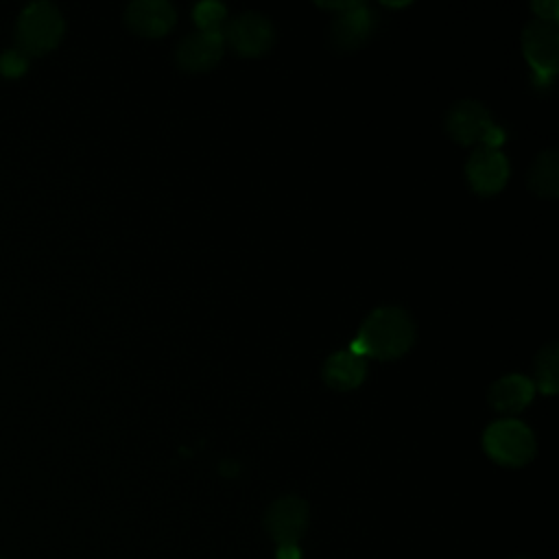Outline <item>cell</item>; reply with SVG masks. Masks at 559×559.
Returning <instances> with one entry per match:
<instances>
[{
  "label": "cell",
  "mask_w": 559,
  "mask_h": 559,
  "mask_svg": "<svg viewBox=\"0 0 559 559\" xmlns=\"http://www.w3.org/2000/svg\"><path fill=\"white\" fill-rule=\"evenodd\" d=\"M273 35L275 33L269 17L255 11H245L223 26V41H227L238 55L247 57L266 52L273 44Z\"/></svg>",
  "instance_id": "cell-8"
},
{
  "label": "cell",
  "mask_w": 559,
  "mask_h": 559,
  "mask_svg": "<svg viewBox=\"0 0 559 559\" xmlns=\"http://www.w3.org/2000/svg\"><path fill=\"white\" fill-rule=\"evenodd\" d=\"M275 559H301L299 546H297V544H288V546H277Z\"/></svg>",
  "instance_id": "cell-19"
},
{
  "label": "cell",
  "mask_w": 559,
  "mask_h": 559,
  "mask_svg": "<svg viewBox=\"0 0 559 559\" xmlns=\"http://www.w3.org/2000/svg\"><path fill=\"white\" fill-rule=\"evenodd\" d=\"M367 376L365 358L356 356L354 352H336L323 365V380L332 389H356Z\"/></svg>",
  "instance_id": "cell-13"
},
{
  "label": "cell",
  "mask_w": 559,
  "mask_h": 559,
  "mask_svg": "<svg viewBox=\"0 0 559 559\" xmlns=\"http://www.w3.org/2000/svg\"><path fill=\"white\" fill-rule=\"evenodd\" d=\"M310 522L308 502L299 496H282L273 500L264 513V528L277 546L297 544Z\"/></svg>",
  "instance_id": "cell-6"
},
{
  "label": "cell",
  "mask_w": 559,
  "mask_h": 559,
  "mask_svg": "<svg viewBox=\"0 0 559 559\" xmlns=\"http://www.w3.org/2000/svg\"><path fill=\"white\" fill-rule=\"evenodd\" d=\"M336 15L330 22V39L338 50L362 46L376 31V13L365 2H332Z\"/></svg>",
  "instance_id": "cell-7"
},
{
  "label": "cell",
  "mask_w": 559,
  "mask_h": 559,
  "mask_svg": "<svg viewBox=\"0 0 559 559\" xmlns=\"http://www.w3.org/2000/svg\"><path fill=\"white\" fill-rule=\"evenodd\" d=\"M485 452L500 465L522 467L535 456V437L528 426L518 419L493 421L483 437Z\"/></svg>",
  "instance_id": "cell-3"
},
{
  "label": "cell",
  "mask_w": 559,
  "mask_h": 559,
  "mask_svg": "<svg viewBox=\"0 0 559 559\" xmlns=\"http://www.w3.org/2000/svg\"><path fill=\"white\" fill-rule=\"evenodd\" d=\"M177 11L168 0H133L124 11L127 26L144 37H162L175 24Z\"/></svg>",
  "instance_id": "cell-11"
},
{
  "label": "cell",
  "mask_w": 559,
  "mask_h": 559,
  "mask_svg": "<svg viewBox=\"0 0 559 559\" xmlns=\"http://www.w3.org/2000/svg\"><path fill=\"white\" fill-rule=\"evenodd\" d=\"M26 66H28V59H26V55H22L20 50H7V52L2 55V59H0V70H2V74H7V76L22 74V72L26 70Z\"/></svg>",
  "instance_id": "cell-17"
},
{
  "label": "cell",
  "mask_w": 559,
  "mask_h": 559,
  "mask_svg": "<svg viewBox=\"0 0 559 559\" xmlns=\"http://www.w3.org/2000/svg\"><path fill=\"white\" fill-rule=\"evenodd\" d=\"M225 13H227V9L221 2H199L194 7V20H197L199 31L223 33Z\"/></svg>",
  "instance_id": "cell-16"
},
{
  "label": "cell",
  "mask_w": 559,
  "mask_h": 559,
  "mask_svg": "<svg viewBox=\"0 0 559 559\" xmlns=\"http://www.w3.org/2000/svg\"><path fill=\"white\" fill-rule=\"evenodd\" d=\"M533 9L539 13L542 20H555V22H557V2H555V0L533 2Z\"/></svg>",
  "instance_id": "cell-18"
},
{
  "label": "cell",
  "mask_w": 559,
  "mask_h": 559,
  "mask_svg": "<svg viewBox=\"0 0 559 559\" xmlns=\"http://www.w3.org/2000/svg\"><path fill=\"white\" fill-rule=\"evenodd\" d=\"M415 338V325L406 310L397 306L376 308L360 325L352 349L356 356L393 360L406 354Z\"/></svg>",
  "instance_id": "cell-1"
},
{
  "label": "cell",
  "mask_w": 559,
  "mask_h": 559,
  "mask_svg": "<svg viewBox=\"0 0 559 559\" xmlns=\"http://www.w3.org/2000/svg\"><path fill=\"white\" fill-rule=\"evenodd\" d=\"M511 559H531V557H511Z\"/></svg>",
  "instance_id": "cell-20"
},
{
  "label": "cell",
  "mask_w": 559,
  "mask_h": 559,
  "mask_svg": "<svg viewBox=\"0 0 559 559\" xmlns=\"http://www.w3.org/2000/svg\"><path fill=\"white\" fill-rule=\"evenodd\" d=\"M528 186L539 197H557L559 192V155L555 148L542 151L531 166Z\"/></svg>",
  "instance_id": "cell-14"
},
{
  "label": "cell",
  "mask_w": 559,
  "mask_h": 559,
  "mask_svg": "<svg viewBox=\"0 0 559 559\" xmlns=\"http://www.w3.org/2000/svg\"><path fill=\"white\" fill-rule=\"evenodd\" d=\"M535 386L526 376L509 373L489 389V404L500 413H518L533 400Z\"/></svg>",
  "instance_id": "cell-12"
},
{
  "label": "cell",
  "mask_w": 559,
  "mask_h": 559,
  "mask_svg": "<svg viewBox=\"0 0 559 559\" xmlns=\"http://www.w3.org/2000/svg\"><path fill=\"white\" fill-rule=\"evenodd\" d=\"M448 133L461 144L480 142V146H500L502 131L493 124L489 109L478 100H459L445 116Z\"/></svg>",
  "instance_id": "cell-4"
},
{
  "label": "cell",
  "mask_w": 559,
  "mask_h": 559,
  "mask_svg": "<svg viewBox=\"0 0 559 559\" xmlns=\"http://www.w3.org/2000/svg\"><path fill=\"white\" fill-rule=\"evenodd\" d=\"M223 33H207V31H194L188 33L175 50L179 68L188 72H203L218 63L223 55Z\"/></svg>",
  "instance_id": "cell-10"
},
{
  "label": "cell",
  "mask_w": 559,
  "mask_h": 559,
  "mask_svg": "<svg viewBox=\"0 0 559 559\" xmlns=\"http://www.w3.org/2000/svg\"><path fill=\"white\" fill-rule=\"evenodd\" d=\"M63 37V17L50 2L28 4L15 26V39L22 55H44Z\"/></svg>",
  "instance_id": "cell-2"
},
{
  "label": "cell",
  "mask_w": 559,
  "mask_h": 559,
  "mask_svg": "<svg viewBox=\"0 0 559 559\" xmlns=\"http://www.w3.org/2000/svg\"><path fill=\"white\" fill-rule=\"evenodd\" d=\"M559 345L546 343L535 356V376L544 393H555L559 386Z\"/></svg>",
  "instance_id": "cell-15"
},
{
  "label": "cell",
  "mask_w": 559,
  "mask_h": 559,
  "mask_svg": "<svg viewBox=\"0 0 559 559\" xmlns=\"http://www.w3.org/2000/svg\"><path fill=\"white\" fill-rule=\"evenodd\" d=\"M465 175L474 192L496 194L509 179V162L498 146H478L467 164Z\"/></svg>",
  "instance_id": "cell-9"
},
{
  "label": "cell",
  "mask_w": 559,
  "mask_h": 559,
  "mask_svg": "<svg viewBox=\"0 0 559 559\" xmlns=\"http://www.w3.org/2000/svg\"><path fill=\"white\" fill-rule=\"evenodd\" d=\"M0 559H2V557H0Z\"/></svg>",
  "instance_id": "cell-21"
},
{
  "label": "cell",
  "mask_w": 559,
  "mask_h": 559,
  "mask_svg": "<svg viewBox=\"0 0 559 559\" xmlns=\"http://www.w3.org/2000/svg\"><path fill=\"white\" fill-rule=\"evenodd\" d=\"M524 55L535 70L542 85H548L557 72L559 57V26L555 20L533 17L522 31Z\"/></svg>",
  "instance_id": "cell-5"
}]
</instances>
